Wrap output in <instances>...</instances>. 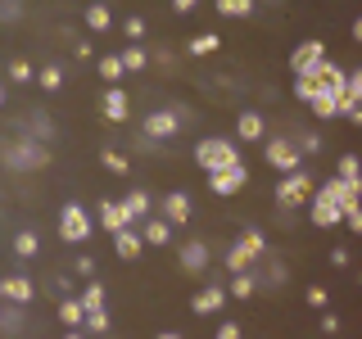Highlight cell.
<instances>
[{
  "label": "cell",
  "instance_id": "cell-1",
  "mask_svg": "<svg viewBox=\"0 0 362 339\" xmlns=\"http://www.w3.org/2000/svg\"><path fill=\"white\" fill-rule=\"evenodd\" d=\"M195 163L204 172H222V167H235V163H245V158H240V145L235 141H226V136H204L195 145Z\"/></svg>",
  "mask_w": 362,
  "mask_h": 339
},
{
  "label": "cell",
  "instance_id": "cell-2",
  "mask_svg": "<svg viewBox=\"0 0 362 339\" xmlns=\"http://www.w3.org/2000/svg\"><path fill=\"white\" fill-rule=\"evenodd\" d=\"M313 190H317L313 172H308V167H299V172L281 177V186H276V203H281V208H303V203L313 199Z\"/></svg>",
  "mask_w": 362,
  "mask_h": 339
},
{
  "label": "cell",
  "instance_id": "cell-3",
  "mask_svg": "<svg viewBox=\"0 0 362 339\" xmlns=\"http://www.w3.org/2000/svg\"><path fill=\"white\" fill-rule=\"evenodd\" d=\"M9 167H18V172H32V167H45L50 163V150H45L41 141H9L5 150H0Z\"/></svg>",
  "mask_w": 362,
  "mask_h": 339
},
{
  "label": "cell",
  "instance_id": "cell-4",
  "mask_svg": "<svg viewBox=\"0 0 362 339\" xmlns=\"http://www.w3.org/2000/svg\"><path fill=\"white\" fill-rule=\"evenodd\" d=\"M263 158L276 167L281 177H290V172L303 167V154H299V145H294V136H272V141L263 145Z\"/></svg>",
  "mask_w": 362,
  "mask_h": 339
},
{
  "label": "cell",
  "instance_id": "cell-5",
  "mask_svg": "<svg viewBox=\"0 0 362 339\" xmlns=\"http://www.w3.org/2000/svg\"><path fill=\"white\" fill-rule=\"evenodd\" d=\"M59 235L68 244L90 240V213L82 208V203H64V208H59Z\"/></svg>",
  "mask_w": 362,
  "mask_h": 339
},
{
  "label": "cell",
  "instance_id": "cell-6",
  "mask_svg": "<svg viewBox=\"0 0 362 339\" xmlns=\"http://www.w3.org/2000/svg\"><path fill=\"white\" fill-rule=\"evenodd\" d=\"M308 77H313L317 95H339V90H344V82H349V68H339L335 59H322Z\"/></svg>",
  "mask_w": 362,
  "mask_h": 339
},
{
  "label": "cell",
  "instance_id": "cell-7",
  "mask_svg": "<svg viewBox=\"0 0 362 339\" xmlns=\"http://www.w3.org/2000/svg\"><path fill=\"white\" fill-rule=\"evenodd\" d=\"M245 181H249V167L235 163V167H222V172H209V190L218 199H231V195H240V190H245Z\"/></svg>",
  "mask_w": 362,
  "mask_h": 339
},
{
  "label": "cell",
  "instance_id": "cell-8",
  "mask_svg": "<svg viewBox=\"0 0 362 339\" xmlns=\"http://www.w3.org/2000/svg\"><path fill=\"white\" fill-rule=\"evenodd\" d=\"M308 218H313L317 231H331V226L344 222V208H339L335 199H326L322 190H313V199H308Z\"/></svg>",
  "mask_w": 362,
  "mask_h": 339
},
{
  "label": "cell",
  "instance_id": "cell-9",
  "mask_svg": "<svg viewBox=\"0 0 362 339\" xmlns=\"http://www.w3.org/2000/svg\"><path fill=\"white\" fill-rule=\"evenodd\" d=\"M317 190H322L326 199H335V203H339L344 213H349V208H358V203H362V181H339V177H331V181H322Z\"/></svg>",
  "mask_w": 362,
  "mask_h": 339
},
{
  "label": "cell",
  "instance_id": "cell-10",
  "mask_svg": "<svg viewBox=\"0 0 362 339\" xmlns=\"http://www.w3.org/2000/svg\"><path fill=\"white\" fill-rule=\"evenodd\" d=\"M181 131V118L173 109H154L145 113V141H173V136Z\"/></svg>",
  "mask_w": 362,
  "mask_h": 339
},
{
  "label": "cell",
  "instance_id": "cell-11",
  "mask_svg": "<svg viewBox=\"0 0 362 339\" xmlns=\"http://www.w3.org/2000/svg\"><path fill=\"white\" fill-rule=\"evenodd\" d=\"M322 59H326V45L317 41V37H313V41H299V45L290 50V73H294V77H299V73H313Z\"/></svg>",
  "mask_w": 362,
  "mask_h": 339
},
{
  "label": "cell",
  "instance_id": "cell-12",
  "mask_svg": "<svg viewBox=\"0 0 362 339\" xmlns=\"http://www.w3.org/2000/svg\"><path fill=\"white\" fill-rule=\"evenodd\" d=\"M0 299L5 303H14V308H23V303H32L37 299V285H32L23 271H9L5 280H0Z\"/></svg>",
  "mask_w": 362,
  "mask_h": 339
},
{
  "label": "cell",
  "instance_id": "cell-13",
  "mask_svg": "<svg viewBox=\"0 0 362 339\" xmlns=\"http://www.w3.org/2000/svg\"><path fill=\"white\" fill-rule=\"evenodd\" d=\"M177 263H181L186 276H204V271H209V244H204V240H186L177 249Z\"/></svg>",
  "mask_w": 362,
  "mask_h": 339
},
{
  "label": "cell",
  "instance_id": "cell-14",
  "mask_svg": "<svg viewBox=\"0 0 362 339\" xmlns=\"http://www.w3.org/2000/svg\"><path fill=\"white\" fill-rule=\"evenodd\" d=\"M95 218H100V226H105L109 235H118V231H127V226H132V218H127V208H122V199H100Z\"/></svg>",
  "mask_w": 362,
  "mask_h": 339
},
{
  "label": "cell",
  "instance_id": "cell-15",
  "mask_svg": "<svg viewBox=\"0 0 362 339\" xmlns=\"http://www.w3.org/2000/svg\"><path fill=\"white\" fill-rule=\"evenodd\" d=\"M190 213H195V203H190L186 190H173V195H163V222L181 226V222H190Z\"/></svg>",
  "mask_w": 362,
  "mask_h": 339
},
{
  "label": "cell",
  "instance_id": "cell-16",
  "mask_svg": "<svg viewBox=\"0 0 362 339\" xmlns=\"http://www.w3.org/2000/svg\"><path fill=\"white\" fill-rule=\"evenodd\" d=\"M100 109H105V118L118 127V122H127V113H132V105H127V90H118V86H109L105 90V100H100Z\"/></svg>",
  "mask_w": 362,
  "mask_h": 339
},
{
  "label": "cell",
  "instance_id": "cell-17",
  "mask_svg": "<svg viewBox=\"0 0 362 339\" xmlns=\"http://www.w3.org/2000/svg\"><path fill=\"white\" fill-rule=\"evenodd\" d=\"M263 136H267V122H263V113L245 109L240 118H235V141H263Z\"/></svg>",
  "mask_w": 362,
  "mask_h": 339
},
{
  "label": "cell",
  "instance_id": "cell-18",
  "mask_svg": "<svg viewBox=\"0 0 362 339\" xmlns=\"http://www.w3.org/2000/svg\"><path fill=\"white\" fill-rule=\"evenodd\" d=\"M199 316H213V312H222L226 308V290L222 285H204L199 294H195V303H190Z\"/></svg>",
  "mask_w": 362,
  "mask_h": 339
},
{
  "label": "cell",
  "instance_id": "cell-19",
  "mask_svg": "<svg viewBox=\"0 0 362 339\" xmlns=\"http://www.w3.org/2000/svg\"><path fill=\"white\" fill-rule=\"evenodd\" d=\"M141 249H145V240H141V231H136V226H127V231H118V235H113V254H118L122 263L141 258Z\"/></svg>",
  "mask_w": 362,
  "mask_h": 339
},
{
  "label": "cell",
  "instance_id": "cell-20",
  "mask_svg": "<svg viewBox=\"0 0 362 339\" xmlns=\"http://www.w3.org/2000/svg\"><path fill=\"white\" fill-rule=\"evenodd\" d=\"M141 240H145V244H154V249L173 244V222H163V218H145V226H141Z\"/></svg>",
  "mask_w": 362,
  "mask_h": 339
},
{
  "label": "cell",
  "instance_id": "cell-21",
  "mask_svg": "<svg viewBox=\"0 0 362 339\" xmlns=\"http://www.w3.org/2000/svg\"><path fill=\"white\" fill-rule=\"evenodd\" d=\"M122 208H127L132 222H145V218H150V208H154L150 190H132V195H122Z\"/></svg>",
  "mask_w": 362,
  "mask_h": 339
},
{
  "label": "cell",
  "instance_id": "cell-22",
  "mask_svg": "<svg viewBox=\"0 0 362 339\" xmlns=\"http://www.w3.org/2000/svg\"><path fill=\"white\" fill-rule=\"evenodd\" d=\"M222 263H226V271H231V276H235V271H254V263H258V258L249 254V249H245L240 240H235V244H231V249H226V254H222Z\"/></svg>",
  "mask_w": 362,
  "mask_h": 339
},
{
  "label": "cell",
  "instance_id": "cell-23",
  "mask_svg": "<svg viewBox=\"0 0 362 339\" xmlns=\"http://www.w3.org/2000/svg\"><path fill=\"white\" fill-rule=\"evenodd\" d=\"M86 28H90V32H109V28H113V9L105 5V0H95V5L86 9Z\"/></svg>",
  "mask_w": 362,
  "mask_h": 339
},
{
  "label": "cell",
  "instance_id": "cell-24",
  "mask_svg": "<svg viewBox=\"0 0 362 339\" xmlns=\"http://www.w3.org/2000/svg\"><path fill=\"white\" fill-rule=\"evenodd\" d=\"M258 0H218V14L222 18H254Z\"/></svg>",
  "mask_w": 362,
  "mask_h": 339
},
{
  "label": "cell",
  "instance_id": "cell-25",
  "mask_svg": "<svg viewBox=\"0 0 362 339\" xmlns=\"http://www.w3.org/2000/svg\"><path fill=\"white\" fill-rule=\"evenodd\" d=\"M118 59H122V68H127V73H145V68H150V50H145V45H127Z\"/></svg>",
  "mask_w": 362,
  "mask_h": 339
},
{
  "label": "cell",
  "instance_id": "cell-26",
  "mask_svg": "<svg viewBox=\"0 0 362 339\" xmlns=\"http://www.w3.org/2000/svg\"><path fill=\"white\" fill-rule=\"evenodd\" d=\"M82 316H86L82 299H64V303H59V321L68 326V331H82Z\"/></svg>",
  "mask_w": 362,
  "mask_h": 339
},
{
  "label": "cell",
  "instance_id": "cell-27",
  "mask_svg": "<svg viewBox=\"0 0 362 339\" xmlns=\"http://www.w3.org/2000/svg\"><path fill=\"white\" fill-rule=\"evenodd\" d=\"M14 254H18V258H37V254H41V235H37V231H18V235H14Z\"/></svg>",
  "mask_w": 362,
  "mask_h": 339
},
{
  "label": "cell",
  "instance_id": "cell-28",
  "mask_svg": "<svg viewBox=\"0 0 362 339\" xmlns=\"http://www.w3.org/2000/svg\"><path fill=\"white\" fill-rule=\"evenodd\" d=\"M105 299H109V294H105V285H100V280H90V285L82 290V308H86V312H105Z\"/></svg>",
  "mask_w": 362,
  "mask_h": 339
},
{
  "label": "cell",
  "instance_id": "cell-29",
  "mask_svg": "<svg viewBox=\"0 0 362 339\" xmlns=\"http://www.w3.org/2000/svg\"><path fill=\"white\" fill-rule=\"evenodd\" d=\"M335 177H339V181H362V158H358V154H339Z\"/></svg>",
  "mask_w": 362,
  "mask_h": 339
},
{
  "label": "cell",
  "instance_id": "cell-30",
  "mask_svg": "<svg viewBox=\"0 0 362 339\" xmlns=\"http://www.w3.org/2000/svg\"><path fill=\"white\" fill-rule=\"evenodd\" d=\"M100 163H105V172H113V177H127L132 172L127 154H118V150H105V154H100Z\"/></svg>",
  "mask_w": 362,
  "mask_h": 339
},
{
  "label": "cell",
  "instance_id": "cell-31",
  "mask_svg": "<svg viewBox=\"0 0 362 339\" xmlns=\"http://www.w3.org/2000/svg\"><path fill=\"white\" fill-rule=\"evenodd\" d=\"M254 285H258L254 271H235V276H231V299H249V294H254Z\"/></svg>",
  "mask_w": 362,
  "mask_h": 339
},
{
  "label": "cell",
  "instance_id": "cell-32",
  "mask_svg": "<svg viewBox=\"0 0 362 339\" xmlns=\"http://www.w3.org/2000/svg\"><path fill=\"white\" fill-rule=\"evenodd\" d=\"M95 68H100V77H105L109 86H118V77L127 73V68H122V59H118V54H105V59H100Z\"/></svg>",
  "mask_w": 362,
  "mask_h": 339
},
{
  "label": "cell",
  "instance_id": "cell-33",
  "mask_svg": "<svg viewBox=\"0 0 362 339\" xmlns=\"http://www.w3.org/2000/svg\"><path fill=\"white\" fill-rule=\"evenodd\" d=\"M218 45H222V37H218V32H199V37L186 45V54H213Z\"/></svg>",
  "mask_w": 362,
  "mask_h": 339
},
{
  "label": "cell",
  "instance_id": "cell-34",
  "mask_svg": "<svg viewBox=\"0 0 362 339\" xmlns=\"http://www.w3.org/2000/svg\"><path fill=\"white\" fill-rule=\"evenodd\" d=\"M240 244H245V249H249L254 258H263V254H267V235L258 231V226H249V231L240 235Z\"/></svg>",
  "mask_w": 362,
  "mask_h": 339
},
{
  "label": "cell",
  "instance_id": "cell-35",
  "mask_svg": "<svg viewBox=\"0 0 362 339\" xmlns=\"http://www.w3.org/2000/svg\"><path fill=\"white\" fill-rule=\"evenodd\" d=\"M294 100H303V105H313V100H317V86H313V77H308V73L294 77Z\"/></svg>",
  "mask_w": 362,
  "mask_h": 339
},
{
  "label": "cell",
  "instance_id": "cell-36",
  "mask_svg": "<svg viewBox=\"0 0 362 339\" xmlns=\"http://www.w3.org/2000/svg\"><path fill=\"white\" fill-rule=\"evenodd\" d=\"M82 331L105 335V331H109V312H86V316H82Z\"/></svg>",
  "mask_w": 362,
  "mask_h": 339
},
{
  "label": "cell",
  "instance_id": "cell-37",
  "mask_svg": "<svg viewBox=\"0 0 362 339\" xmlns=\"http://www.w3.org/2000/svg\"><path fill=\"white\" fill-rule=\"evenodd\" d=\"M41 86H45V90H59V86H64V68L45 64V68H41Z\"/></svg>",
  "mask_w": 362,
  "mask_h": 339
},
{
  "label": "cell",
  "instance_id": "cell-38",
  "mask_svg": "<svg viewBox=\"0 0 362 339\" xmlns=\"http://www.w3.org/2000/svg\"><path fill=\"white\" fill-rule=\"evenodd\" d=\"M28 136H32V141H50V136H54V127H50V118H32V127H28Z\"/></svg>",
  "mask_w": 362,
  "mask_h": 339
},
{
  "label": "cell",
  "instance_id": "cell-39",
  "mask_svg": "<svg viewBox=\"0 0 362 339\" xmlns=\"http://www.w3.org/2000/svg\"><path fill=\"white\" fill-rule=\"evenodd\" d=\"M9 82H18V86L32 82V64L28 59H14V64H9Z\"/></svg>",
  "mask_w": 362,
  "mask_h": 339
},
{
  "label": "cell",
  "instance_id": "cell-40",
  "mask_svg": "<svg viewBox=\"0 0 362 339\" xmlns=\"http://www.w3.org/2000/svg\"><path fill=\"white\" fill-rule=\"evenodd\" d=\"M308 109L317 113V118H335V95H317Z\"/></svg>",
  "mask_w": 362,
  "mask_h": 339
},
{
  "label": "cell",
  "instance_id": "cell-41",
  "mask_svg": "<svg viewBox=\"0 0 362 339\" xmlns=\"http://www.w3.org/2000/svg\"><path fill=\"white\" fill-rule=\"evenodd\" d=\"M294 145H299V154H317V150H322V136H317V131H299Z\"/></svg>",
  "mask_w": 362,
  "mask_h": 339
},
{
  "label": "cell",
  "instance_id": "cell-42",
  "mask_svg": "<svg viewBox=\"0 0 362 339\" xmlns=\"http://www.w3.org/2000/svg\"><path fill=\"white\" fill-rule=\"evenodd\" d=\"M344 95L362 105V68H354V73H349V82H344Z\"/></svg>",
  "mask_w": 362,
  "mask_h": 339
},
{
  "label": "cell",
  "instance_id": "cell-43",
  "mask_svg": "<svg viewBox=\"0 0 362 339\" xmlns=\"http://www.w3.org/2000/svg\"><path fill=\"white\" fill-rule=\"evenodd\" d=\"M308 303L313 308H331V294H326L322 285H308Z\"/></svg>",
  "mask_w": 362,
  "mask_h": 339
},
{
  "label": "cell",
  "instance_id": "cell-44",
  "mask_svg": "<svg viewBox=\"0 0 362 339\" xmlns=\"http://www.w3.org/2000/svg\"><path fill=\"white\" fill-rule=\"evenodd\" d=\"M122 28H127V37H132V41H141V37H145V18H141V14H132L127 23H122Z\"/></svg>",
  "mask_w": 362,
  "mask_h": 339
},
{
  "label": "cell",
  "instance_id": "cell-45",
  "mask_svg": "<svg viewBox=\"0 0 362 339\" xmlns=\"http://www.w3.org/2000/svg\"><path fill=\"white\" fill-rule=\"evenodd\" d=\"M344 226H349V231H358V235H362V203H358V208H349V213H344Z\"/></svg>",
  "mask_w": 362,
  "mask_h": 339
},
{
  "label": "cell",
  "instance_id": "cell-46",
  "mask_svg": "<svg viewBox=\"0 0 362 339\" xmlns=\"http://www.w3.org/2000/svg\"><path fill=\"white\" fill-rule=\"evenodd\" d=\"M213 339H240V326H235V321H222V326H218V335H213Z\"/></svg>",
  "mask_w": 362,
  "mask_h": 339
},
{
  "label": "cell",
  "instance_id": "cell-47",
  "mask_svg": "<svg viewBox=\"0 0 362 339\" xmlns=\"http://www.w3.org/2000/svg\"><path fill=\"white\" fill-rule=\"evenodd\" d=\"M73 271H77V276H90V271H95V258H86V254H82V258H77V267H73Z\"/></svg>",
  "mask_w": 362,
  "mask_h": 339
},
{
  "label": "cell",
  "instance_id": "cell-48",
  "mask_svg": "<svg viewBox=\"0 0 362 339\" xmlns=\"http://www.w3.org/2000/svg\"><path fill=\"white\" fill-rule=\"evenodd\" d=\"M322 331H326V335H335V331H339V316H335V312H326V316H322Z\"/></svg>",
  "mask_w": 362,
  "mask_h": 339
},
{
  "label": "cell",
  "instance_id": "cell-49",
  "mask_svg": "<svg viewBox=\"0 0 362 339\" xmlns=\"http://www.w3.org/2000/svg\"><path fill=\"white\" fill-rule=\"evenodd\" d=\"M195 5H199V0H173V9H177V14H190Z\"/></svg>",
  "mask_w": 362,
  "mask_h": 339
},
{
  "label": "cell",
  "instance_id": "cell-50",
  "mask_svg": "<svg viewBox=\"0 0 362 339\" xmlns=\"http://www.w3.org/2000/svg\"><path fill=\"white\" fill-rule=\"evenodd\" d=\"M354 41H358V45H362V14H358V18H354Z\"/></svg>",
  "mask_w": 362,
  "mask_h": 339
},
{
  "label": "cell",
  "instance_id": "cell-51",
  "mask_svg": "<svg viewBox=\"0 0 362 339\" xmlns=\"http://www.w3.org/2000/svg\"><path fill=\"white\" fill-rule=\"evenodd\" d=\"M64 339H86V331H64Z\"/></svg>",
  "mask_w": 362,
  "mask_h": 339
},
{
  "label": "cell",
  "instance_id": "cell-52",
  "mask_svg": "<svg viewBox=\"0 0 362 339\" xmlns=\"http://www.w3.org/2000/svg\"><path fill=\"white\" fill-rule=\"evenodd\" d=\"M154 339H181V335L177 331H163V335H154Z\"/></svg>",
  "mask_w": 362,
  "mask_h": 339
},
{
  "label": "cell",
  "instance_id": "cell-53",
  "mask_svg": "<svg viewBox=\"0 0 362 339\" xmlns=\"http://www.w3.org/2000/svg\"><path fill=\"white\" fill-rule=\"evenodd\" d=\"M0 105H5V86H0Z\"/></svg>",
  "mask_w": 362,
  "mask_h": 339
}]
</instances>
